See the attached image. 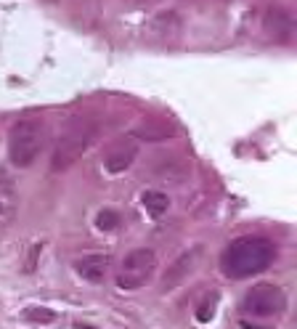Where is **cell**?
<instances>
[{"instance_id": "cell-1", "label": "cell", "mask_w": 297, "mask_h": 329, "mask_svg": "<svg viewBox=\"0 0 297 329\" xmlns=\"http://www.w3.org/2000/svg\"><path fill=\"white\" fill-rule=\"evenodd\" d=\"M276 260V247L273 242L263 239V236H242V239L231 242L220 258V268L228 279H247L260 271H266L270 263Z\"/></svg>"}, {"instance_id": "cell-2", "label": "cell", "mask_w": 297, "mask_h": 329, "mask_svg": "<svg viewBox=\"0 0 297 329\" xmlns=\"http://www.w3.org/2000/svg\"><path fill=\"white\" fill-rule=\"evenodd\" d=\"M48 141V128L43 120H19L8 133V157L16 167H29L40 157Z\"/></svg>"}, {"instance_id": "cell-3", "label": "cell", "mask_w": 297, "mask_h": 329, "mask_svg": "<svg viewBox=\"0 0 297 329\" xmlns=\"http://www.w3.org/2000/svg\"><path fill=\"white\" fill-rule=\"evenodd\" d=\"M157 268V252L154 249H133V252L125 255L122 260V271L117 274V287L120 289H141L146 287L154 276Z\"/></svg>"}, {"instance_id": "cell-4", "label": "cell", "mask_w": 297, "mask_h": 329, "mask_svg": "<svg viewBox=\"0 0 297 329\" xmlns=\"http://www.w3.org/2000/svg\"><path fill=\"white\" fill-rule=\"evenodd\" d=\"M287 308V298H284L281 287L276 284H257L244 295L242 311L244 316H255V319H276Z\"/></svg>"}, {"instance_id": "cell-5", "label": "cell", "mask_w": 297, "mask_h": 329, "mask_svg": "<svg viewBox=\"0 0 297 329\" xmlns=\"http://www.w3.org/2000/svg\"><path fill=\"white\" fill-rule=\"evenodd\" d=\"M88 143H90V130H85V128H72L69 133H64V136L56 141L54 154H51V167H54L56 173H61V170L72 167V164H75V162L82 157V151L88 149Z\"/></svg>"}, {"instance_id": "cell-6", "label": "cell", "mask_w": 297, "mask_h": 329, "mask_svg": "<svg viewBox=\"0 0 297 329\" xmlns=\"http://www.w3.org/2000/svg\"><path fill=\"white\" fill-rule=\"evenodd\" d=\"M135 157H138V143L133 138H117L104 151V167L109 173H122V170H128L133 164Z\"/></svg>"}, {"instance_id": "cell-7", "label": "cell", "mask_w": 297, "mask_h": 329, "mask_svg": "<svg viewBox=\"0 0 297 329\" xmlns=\"http://www.w3.org/2000/svg\"><path fill=\"white\" fill-rule=\"evenodd\" d=\"M202 249H191V252H183L181 258H178L173 266L167 268V274L162 276L160 281V289L162 292H170V289H175L178 284H183V281L191 276V271L196 268V260H199Z\"/></svg>"}, {"instance_id": "cell-8", "label": "cell", "mask_w": 297, "mask_h": 329, "mask_svg": "<svg viewBox=\"0 0 297 329\" xmlns=\"http://www.w3.org/2000/svg\"><path fill=\"white\" fill-rule=\"evenodd\" d=\"M109 266H111V255H104V252H90V255H85V258H80V263H77L80 274L88 281H101L104 276H107Z\"/></svg>"}, {"instance_id": "cell-9", "label": "cell", "mask_w": 297, "mask_h": 329, "mask_svg": "<svg viewBox=\"0 0 297 329\" xmlns=\"http://www.w3.org/2000/svg\"><path fill=\"white\" fill-rule=\"evenodd\" d=\"M170 136H173V128L160 120H146L143 125L135 128V138H143V141H164Z\"/></svg>"}, {"instance_id": "cell-10", "label": "cell", "mask_w": 297, "mask_h": 329, "mask_svg": "<svg viewBox=\"0 0 297 329\" xmlns=\"http://www.w3.org/2000/svg\"><path fill=\"white\" fill-rule=\"evenodd\" d=\"M143 207H146L149 215L160 218V215H164L170 210V199H167V194H162V192H146L143 194Z\"/></svg>"}, {"instance_id": "cell-11", "label": "cell", "mask_w": 297, "mask_h": 329, "mask_svg": "<svg viewBox=\"0 0 297 329\" xmlns=\"http://www.w3.org/2000/svg\"><path fill=\"white\" fill-rule=\"evenodd\" d=\"M215 302H217V295L213 292V295H207V298L196 305V319H199L202 324H207V321L215 316Z\"/></svg>"}, {"instance_id": "cell-12", "label": "cell", "mask_w": 297, "mask_h": 329, "mask_svg": "<svg viewBox=\"0 0 297 329\" xmlns=\"http://www.w3.org/2000/svg\"><path fill=\"white\" fill-rule=\"evenodd\" d=\"M96 226L101 228V231H114V228L120 226V215H117L114 210H101V213L96 215Z\"/></svg>"}, {"instance_id": "cell-13", "label": "cell", "mask_w": 297, "mask_h": 329, "mask_svg": "<svg viewBox=\"0 0 297 329\" xmlns=\"http://www.w3.org/2000/svg\"><path fill=\"white\" fill-rule=\"evenodd\" d=\"M24 316L29 321H35V324H51V321H56V311H51V308H27Z\"/></svg>"}, {"instance_id": "cell-14", "label": "cell", "mask_w": 297, "mask_h": 329, "mask_svg": "<svg viewBox=\"0 0 297 329\" xmlns=\"http://www.w3.org/2000/svg\"><path fill=\"white\" fill-rule=\"evenodd\" d=\"M45 242H35V245L29 247L27 258H24V274H32L37 268V263H40V252H43Z\"/></svg>"}, {"instance_id": "cell-15", "label": "cell", "mask_w": 297, "mask_h": 329, "mask_svg": "<svg viewBox=\"0 0 297 329\" xmlns=\"http://www.w3.org/2000/svg\"><path fill=\"white\" fill-rule=\"evenodd\" d=\"M8 213H11V210H8V205H3V202H0V220H3V218H8Z\"/></svg>"}]
</instances>
